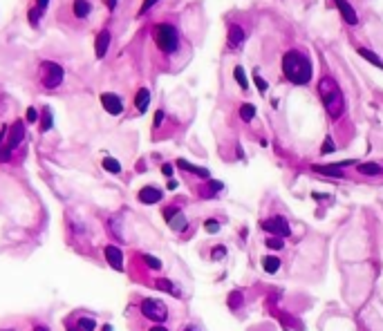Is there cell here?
<instances>
[{"label": "cell", "mask_w": 383, "mask_h": 331, "mask_svg": "<svg viewBox=\"0 0 383 331\" xmlns=\"http://www.w3.org/2000/svg\"><path fill=\"white\" fill-rule=\"evenodd\" d=\"M282 74L293 85H307L312 81V61L298 49H289L282 56Z\"/></svg>", "instance_id": "obj_1"}, {"label": "cell", "mask_w": 383, "mask_h": 331, "mask_svg": "<svg viewBox=\"0 0 383 331\" xmlns=\"http://www.w3.org/2000/svg\"><path fill=\"white\" fill-rule=\"evenodd\" d=\"M318 96L323 101L325 110L332 119H338L343 112H345V99H343V92H340L338 83H336L332 76H323L318 81Z\"/></svg>", "instance_id": "obj_2"}, {"label": "cell", "mask_w": 383, "mask_h": 331, "mask_svg": "<svg viewBox=\"0 0 383 331\" xmlns=\"http://www.w3.org/2000/svg\"><path fill=\"white\" fill-rule=\"evenodd\" d=\"M153 36H155L157 47L164 54H173L180 47V34H177V29L170 25V22H159V25L155 27Z\"/></svg>", "instance_id": "obj_3"}, {"label": "cell", "mask_w": 383, "mask_h": 331, "mask_svg": "<svg viewBox=\"0 0 383 331\" xmlns=\"http://www.w3.org/2000/svg\"><path fill=\"white\" fill-rule=\"evenodd\" d=\"M63 76H65V72L59 63H54V61H41V65H38V81H41L43 88L56 89L63 83Z\"/></svg>", "instance_id": "obj_4"}, {"label": "cell", "mask_w": 383, "mask_h": 331, "mask_svg": "<svg viewBox=\"0 0 383 331\" xmlns=\"http://www.w3.org/2000/svg\"><path fill=\"white\" fill-rule=\"evenodd\" d=\"M139 311L144 318L153 322H164L168 318V307H166L164 300H155V298H146L141 300V305H139Z\"/></svg>", "instance_id": "obj_5"}, {"label": "cell", "mask_w": 383, "mask_h": 331, "mask_svg": "<svg viewBox=\"0 0 383 331\" xmlns=\"http://www.w3.org/2000/svg\"><path fill=\"white\" fill-rule=\"evenodd\" d=\"M262 228H265L267 233H271L273 237H289V235H292V226H289L287 220L280 217V215L265 220V221H262Z\"/></svg>", "instance_id": "obj_6"}, {"label": "cell", "mask_w": 383, "mask_h": 331, "mask_svg": "<svg viewBox=\"0 0 383 331\" xmlns=\"http://www.w3.org/2000/svg\"><path fill=\"white\" fill-rule=\"evenodd\" d=\"M101 105H103V110L108 112V114H121L123 112V101L119 99L117 94H112V92H103L101 94Z\"/></svg>", "instance_id": "obj_7"}, {"label": "cell", "mask_w": 383, "mask_h": 331, "mask_svg": "<svg viewBox=\"0 0 383 331\" xmlns=\"http://www.w3.org/2000/svg\"><path fill=\"white\" fill-rule=\"evenodd\" d=\"M164 217H166V221L170 224V228H173V231L181 233L184 228H186V217L181 215V210H177V208H166V210H164Z\"/></svg>", "instance_id": "obj_8"}, {"label": "cell", "mask_w": 383, "mask_h": 331, "mask_svg": "<svg viewBox=\"0 0 383 331\" xmlns=\"http://www.w3.org/2000/svg\"><path fill=\"white\" fill-rule=\"evenodd\" d=\"M23 139H25V123H23V121H16L14 126L9 128V139H7V148H9V150L18 148V146L23 143Z\"/></svg>", "instance_id": "obj_9"}, {"label": "cell", "mask_w": 383, "mask_h": 331, "mask_svg": "<svg viewBox=\"0 0 383 331\" xmlns=\"http://www.w3.org/2000/svg\"><path fill=\"white\" fill-rule=\"evenodd\" d=\"M103 255H106V260L110 262V266L114 268V271H121L123 266V251L119 246H106L103 248Z\"/></svg>", "instance_id": "obj_10"}, {"label": "cell", "mask_w": 383, "mask_h": 331, "mask_svg": "<svg viewBox=\"0 0 383 331\" xmlns=\"http://www.w3.org/2000/svg\"><path fill=\"white\" fill-rule=\"evenodd\" d=\"M336 2V7H338V11H340V16H343V21L345 22H350V25H357L359 22V16H357V11H354V7L347 2V0H334Z\"/></svg>", "instance_id": "obj_11"}, {"label": "cell", "mask_w": 383, "mask_h": 331, "mask_svg": "<svg viewBox=\"0 0 383 331\" xmlns=\"http://www.w3.org/2000/svg\"><path fill=\"white\" fill-rule=\"evenodd\" d=\"M164 197L159 188H155V186H146V188L139 190V201L141 204H157V201Z\"/></svg>", "instance_id": "obj_12"}, {"label": "cell", "mask_w": 383, "mask_h": 331, "mask_svg": "<svg viewBox=\"0 0 383 331\" xmlns=\"http://www.w3.org/2000/svg\"><path fill=\"white\" fill-rule=\"evenodd\" d=\"M245 29H242V27L240 25H229V47H240V45H242V43H245Z\"/></svg>", "instance_id": "obj_13"}, {"label": "cell", "mask_w": 383, "mask_h": 331, "mask_svg": "<svg viewBox=\"0 0 383 331\" xmlns=\"http://www.w3.org/2000/svg\"><path fill=\"white\" fill-rule=\"evenodd\" d=\"M108 47H110V32H108V29H103V32H99V36H96V43H94L96 58H103V56H106Z\"/></svg>", "instance_id": "obj_14"}, {"label": "cell", "mask_w": 383, "mask_h": 331, "mask_svg": "<svg viewBox=\"0 0 383 331\" xmlns=\"http://www.w3.org/2000/svg\"><path fill=\"white\" fill-rule=\"evenodd\" d=\"M150 105V89L148 88H141L137 92V96H135V108H137L139 112H146Z\"/></svg>", "instance_id": "obj_15"}, {"label": "cell", "mask_w": 383, "mask_h": 331, "mask_svg": "<svg viewBox=\"0 0 383 331\" xmlns=\"http://www.w3.org/2000/svg\"><path fill=\"white\" fill-rule=\"evenodd\" d=\"M262 268H265L267 273H278L280 258H278V255H265V258H262Z\"/></svg>", "instance_id": "obj_16"}, {"label": "cell", "mask_w": 383, "mask_h": 331, "mask_svg": "<svg viewBox=\"0 0 383 331\" xmlns=\"http://www.w3.org/2000/svg\"><path fill=\"white\" fill-rule=\"evenodd\" d=\"M357 52H359V54H361V56H363V58H365L367 63H372V65H374V67H379V69H383V61H381V58H379V56H377V54H374V52H372V49H367V47H359V49H357Z\"/></svg>", "instance_id": "obj_17"}, {"label": "cell", "mask_w": 383, "mask_h": 331, "mask_svg": "<svg viewBox=\"0 0 383 331\" xmlns=\"http://www.w3.org/2000/svg\"><path fill=\"white\" fill-rule=\"evenodd\" d=\"M92 11V5L88 0H74V16L76 18H85Z\"/></svg>", "instance_id": "obj_18"}, {"label": "cell", "mask_w": 383, "mask_h": 331, "mask_svg": "<svg viewBox=\"0 0 383 331\" xmlns=\"http://www.w3.org/2000/svg\"><path fill=\"white\" fill-rule=\"evenodd\" d=\"M96 329V320L94 318H88V315H81L76 320V331H94Z\"/></svg>", "instance_id": "obj_19"}, {"label": "cell", "mask_w": 383, "mask_h": 331, "mask_svg": "<svg viewBox=\"0 0 383 331\" xmlns=\"http://www.w3.org/2000/svg\"><path fill=\"white\" fill-rule=\"evenodd\" d=\"M359 173L361 175H370V177H374V175H381L383 168L379 166V163H359Z\"/></svg>", "instance_id": "obj_20"}, {"label": "cell", "mask_w": 383, "mask_h": 331, "mask_svg": "<svg viewBox=\"0 0 383 331\" xmlns=\"http://www.w3.org/2000/svg\"><path fill=\"white\" fill-rule=\"evenodd\" d=\"M316 173L320 175H330V177H336V179H343L345 175L340 173V168H336V166H314Z\"/></svg>", "instance_id": "obj_21"}, {"label": "cell", "mask_w": 383, "mask_h": 331, "mask_svg": "<svg viewBox=\"0 0 383 331\" xmlns=\"http://www.w3.org/2000/svg\"><path fill=\"white\" fill-rule=\"evenodd\" d=\"M240 116H242V121H253V116H255V105L242 103V105H240Z\"/></svg>", "instance_id": "obj_22"}, {"label": "cell", "mask_w": 383, "mask_h": 331, "mask_svg": "<svg viewBox=\"0 0 383 331\" xmlns=\"http://www.w3.org/2000/svg\"><path fill=\"white\" fill-rule=\"evenodd\" d=\"M103 168H106L108 173H112V175H119V173H121V163H119L117 159L106 157V159H103Z\"/></svg>", "instance_id": "obj_23"}, {"label": "cell", "mask_w": 383, "mask_h": 331, "mask_svg": "<svg viewBox=\"0 0 383 331\" xmlns=\"http://www.w3.org/2000/svg\"><path fill=\"white\" fill-rule=\"evenodd\" d=\"M233 76H235V81H238V85H240V88H242V89H247V88H249V81H247V74H245V69L240 67V65L233 69Z\"/></svg>", "instance_id": "obj_24"}, {"label": "cell", "mask_w": 383, "mask_h": 331, "mask_svg": "<svg viewBox=\"0 0 383 331\" xmlns=\"http://www.w3.org/2000/svg\"><path fill=\"white\" fill-rule=\"evenodd\" d=\"M177 166L180 168H184V170H188V173H195V175H200V177H208V173L204 168H197V166H191V163H186V161H177Z\"/></svg>", "instance_id": "obj_25"}, {"label": "cell", "mask_w": 383, "mask_h": 331, "mask_svg": "<svg viewBox=\"0 0 383 331\" xmlns=\"http://www.w3.org/2000/svg\"><path fill=\"white\" fill-rule=\"evenodd\" d=\"M267 246L271 248V251H282V248H285V240H282V237H267Z\"/></svg>", "instance_id": "obj_26"}, {"label": "cell", "mask_w": 383, "mask_h": 331, "mask_svg": "<svg viewBox=\"0 0 383 331\" xmlns=\"http://www.w3.org/2000/svg\"><path fill=\"white\" fill-rule=\"evenodd\" d=\"M49 128H52V112H49V108H45L43 110V121H41V130L47 132Z\"/></svg>", "instance_id": "obj_27"}, {"label": "cell", "mask_w": 383, "mask_h": 331, "mask_svg": "<svg viewBox=\"0 0 383 331\" xmlns=\"http://www.w3.org/2000/svg\"><path fill=\"white\" fill-rule=\"evenodd\" d=\"M334 150H336L334 141H332V137H327L323 141V146H320V154H330V153H334Z\"/></svg>", "instance_id": "obj_28"}, {"label": "cell", "mask_w": 383, "mask_h": 331, "mask_svg": "<svg viewBox=\"0 0 383 331\" xmlns=\"http://www.w3.org/2000/svg\"><path fill=\"white\" fill-rule=\"evenodd\" d=\"M159 289H164V291H168V293H173V295H180V291L175 289V284L173 282H168V280H159Z\"/></svg>", "instance_id": "obj_29"}, {"label": "cell", "mask_w": 383, "mask_h": 331, "mask_svg": "<svg viewBox=\"0 0 383 331\" xmlns=\"http://www.w3.org/2000/svg\"><path fill=\"white\" fill-rule=\"evenodd\" d=\"M144 262L148 264L153 271H161V262L159 260H155V258H150V255H144Z\"/></svg>", "instance_id": "obj_30"}, {"label": "cell", "mask_w": 383, "mask_h": 331, "mask_svg": "<svg viewBox=\"0 0 383 331\" xmlns=\"http://www.w3.org/2000/svg\"><path fill=\"white\" fill-rule=\"evenodd\" d=\"M253 81H255V85H258V89H260V92H267V88H269V85H267V81L260 76V72L253 74Z\"/></svg>", "instance_id": "obj_31"}, {"label": "cell", "mask_w": 383, "mask_h": 331, "mask_svg": "<svg viewBox=\"0 0 383 331\" xmlns=\"http://www.w3.org/2000/svg\"><path fill=\"white\" fill-rule=\"evenodd\" d=\"M204 228H206V233H218L220 231V221L206 220V221H204Z\"/></svg>", "instance_id": "obj_32"}, {"label": "cell", "mask_w": 383, "mask_h": 331, "mask_svg": "<svg viewBox=\"0 0 383 331\" xmlns=\"http://www.w3.org/2000/svg\"><path fill=\"white\" fill-rule=\"evenodd\" d=\"M224 255H226V248H224V246H215V248H213V253H211L213 260H222Z\"/></svg>", "instance_id": "obj_33"}, {"label": "cell", "mask_w": 383, "mask_h": 331, "mask_svg": "<svg viewBox=\"0 0 383 331\" xmlns=\"http://www.w3.org/2000/svg\"><path fill=\"white\" fill-rule=\"evenodd\" d=\"M36 121H38L36 108H27V123H36Z\"/></svg>", "instance_id": "obj_34"}, {"label": "cell", "mask_w": 383, "mask_h": 331, "mask_svg": "<svg viewBox=\"0 0 383 331\" xmlns=\"http://www.w3.org/2000/svg\"><path fill=\"white\" fill-rule=\"evenodd\" d=\"M157 2H159V0H144V5H141V9H139V14H146V11H148L153 5H157Z\"/></svg>", "instance_id": "obj_35"}, {"label": "cell", "mask_w": 383, "mask_h": 331, "mask_svg": "<svg viewBox=\"0 0 383 331\" xmlns=\"http://www.w3.org/2000/svg\"><path fill=\"white\" fill-rule=\"evenodd\" d=\"M161 121H164V112L157 110V114H155V123H153V126H155V128H159V123H161Z\"/></svg>", "instance_id": "obj_36"}, {"label": "cell", "mask_w": 383, "mask_h": 331, "mask_svg": "<svg viewBox=\"0 0 383 331\" xmlns=\"http://www.w3.org/2000/svg\"><path fill=\"white\" fill-rule=\"evenodd\" d=\"M47 2H49V0H36V9H38V11H43L45 7H47Z\"/></svg>", "instance_id": "obj_37"}, {"label": "cell", "mask_w": 383, "mask_h": 331, "mask_svg": "<svg viewBox=\"0 0 383 331\" xmlns=\"http://www.w3.org/2000/svg\"><path fill=\"white\" fill-rule=\"evenodd\" d=\"M161 170H164V175H166V177H170V175H173V168H170L168 163H164V166H161Z\"/></svg>", "instance_id": "obj_38"}, {"label": "cell", "mask_w": 383, "mask_h": 331, "mask_svg": "<svg viewBox=\"0 0 383 331\" xmlns=\"http://www.w3.org/2000/svg\"><path fill=\"white\" fill-rule=\"evenodd\" d=\"M148 331H168V329H166V327H161V325H157V327H150Z\"/></svg>", "instance_id": "obj_39"}, {"label": "cell", "mask_w": 383, "mask_h": 331, "mask_svg": "<svg viewBox=\"0 0 383 331\" xmlns=\"http://www.w3.org/2000/svg\"><path fill=\"white\" fill-rule=\"evenodd\" d=\"M184 331H200V327H197V325H188Z\"/></svg>", "instance_id": "obj_40"}, {"label": "cell", "mask_w": 383, "mask_h": 331, "mask_svg": "<svg viewBox=\"0 0 383 331\" xmlns=\"http://www.w3.org/2000/svg\"><path fill=\"white\" fill-rule=\"evenodd\" d=\"M114 5H117V0H108V7H110V9H114Z\"/></svg>", "instance_id": "obj_41"}, {"label": "cell", "mask_w": 383, "mask_h": 331, "mask_svg": "<svg viewBox=\"0 0 383 331\" xmlns=\"http://www.w3.org/2000/svg\"><path fill=\"white\" fill-rule=\"evenodd\" d=\"M34 331H47V329H45V327H36V329H34Z\"/></svg>", "instance_id": "obj_42"}]
</instances>
